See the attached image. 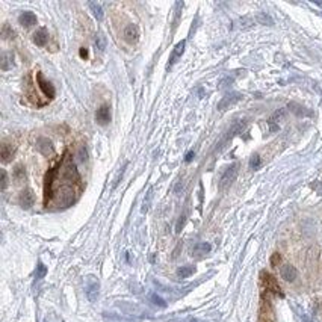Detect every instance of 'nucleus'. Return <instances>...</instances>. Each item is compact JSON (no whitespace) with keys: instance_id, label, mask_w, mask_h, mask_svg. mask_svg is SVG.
<instances>
[{"instance_id":"nucleus-11","label":"nucleus","mask_w":322,"mask_h":322,"mask_svg":"<svg viewBox=\"0 0 322 322\" xmlns=\"http://www.w3.org/2000/svg\"><path fill=\"white\" fill-rule=\"evenodd\" d=\"M19 22H20V25L22 26H25V28H31V26H34V25H37V16L34 14V13H23L20 17H19Z\"/></svg>"},{"instance_id":"nucleus-9","label":"nucleus","mask_w":322,"mask_h":322,"mask_svg":"<svg viewBox=\"0 0 322 322\" xmlns=\"http://www.w3.org/2000/svg\"><path fill=\"white\" fill-rule=\"evenodd\" d=\"M185 46H186V41H180V43L174 47V50H173V53H171V56H170V62H168L167 68H171V67L182 58V55H183V52H185Z\"/></svg>"},{"instance_id":"nucleus-22","label":"nucleus","mask_w":322,"mask_h":322,"mask_svg":"<svg viewBox=\"0 0 322 322\" xmlns=\"http://www.w3.org/2000/svg\"><path fill=\"white\" fill-rule=\"evenodd\" d=\"M97 293H99V284L97 283H93L90 287H88V296H90V299H96V296H97Z\"/></svg>"},{"instance_id":"nucleus-5","label":"nucleus","mask_w":322,"mask_h":322,"mask_svg":"<svg viewBox=\"0 0 322 322\" xmlns=\"http://www.w3.org/2000/svg\"><path fill=\"white\" fill-rule=\"evenodd\" d=\"M37 82H38L40 90L46 94L47 99H53V97H55V88H53V85H52L50 82H47V80L44 79L43 73H40V71L37 73Z\"/></svg>"},{"instance_id":"nucleus-31","label":"nucleus","mask_w":322,"mask_h":322,"mask_svg":"<svg viewBox=\"0 0 322 322\" xmlns=\"http://www.w3.org/2000/svg\"><path fill=\"white\" fill-rule=\"evenodd\" d=\"M192 157H194V151H189V153L186 154V159H185V160H186V162H191Z\"/></svg>"},{"instance_id":"nucleus-10","label":"nucleus","mask_w":322,"mask_h":322,"mask_svg":"<svg viewBox=\"0 0 322 322\" xmlns=\"http://www.w3.org/2000/svg\"><path fill=\"white\" fill-rule=\"evenodd\" d=\"M96 120L99 124H108L111 121V108L108 105H103L100 109H97Z\"/></svg>"},{"instance_id":"nucleus-3","label":"nucleus","mask_w":322,"mask_h":322,"mask_svg":"<svg viewBox=\"0 0 322 322\" xmlns=\"http://www.w3.org/2000/svg\"><path fill=\"white\" fill-rule=\"evenodd\" d=\"M237 165L236 164H233L231 167H228L224 173H222V176H221V179H219V189L222 191V189H227L233 182H234V179H236V176H237Z\"/></svg>"},{"instance_id":"nucleus-6","label":"nucleus","mask_w":322,"mask_h":322,"mask_svg":"<svg viewBox=\"0 0 322 322\" xmlns=\"http://www.w3.org/2000/svg\"><path fill=\"white\" fill-rule=\"evenodd\" d=\"M37 148H38V151H40L43 156H46V157H50V156L55 154V147H53L52 141H49L47 138H38V141H37Z\"/></svg>"},{"instance_id":"nucleus-1","label":"nucleus","mask_w":322,"mask_h":322,"mask_svg":"<svg viewBox=\"0 0 322 322\" xmlns=\"http://www.w3.org/2000/svg\"><path fill=\"white\" fill-rule=\"evenodd\" d=\"M82 192V182L73 157L68 151L64 153L61 162L49 170L44 180V206L64 209L71 206Z\"/></svg>"},{"instance_id":"nucleus-18","label":"nucleus","mask_w":322,"mask_h":322,"mask_svg":"<svg viewBox=\"0 0 322 322\" xmlns=\"http://www.w3.org/2000/svg\"><path fill=\"white\" fill-rule=\"evenodd\" d=\"M13 154H14V147L10 145V144H4L2 145V160L5 164L10 162V159L13 157Z\"/></svg>"},{"instance_id":"nucleus-19","label":"nucleus","mask_w":322,"mask_h":322,"mask_svg":"<svg viewBox=\"0 0 322 322\" xmlns=\"http://www.w3.org/2000/svg\"><path fill=\"white\" fill-rule=\"evenodd\" d=\"M88 5H90V10L93 11L94 17H96L99 22L103 20V10H102V5H100V4H96V2H90Z\"/></svg>"},{"instance_id":"nucleus-24","label":"nucleus","mask_w":322,"mask_h":322,"mask_svg":"<svg viewBox=\"0 0 322 322\" xmlns=\"http://www.w3.org/2000/svg\"><path fill=\"white\" fill-rule=\"evenodd\" d=\"M194 272V269L191 268V266H183V268H180L179 271H177V274L182 277V278H185V277H188V275H191Z\"/></svg>"},{"instance_id":"nucleus-12","label":"nucleus","mask_w":322,"mask_h":322,"mask_svg":"<svg viewBox=\"0 0 322 322\" xmlns=\"http://www.w3.org/2000/svg\"><path fill=\"white\" fill-rule=\"evenodd\" d=\"M280 274H281L283 280H286V281H289V283L293 281V280L296 278V269H295L292 265H283Z\"/></svg>"},{"instance_id":"nucleus-8","label":"nucleus","mask_w":322,"mask_h":322,"mask_svg":"<svg viewBox=\"0 0 322 322\" xmlns=\"http://www.w3.org/2000/svg\"><path fill=\"white\" fill-rule=\"evenodd\" d=\"M124 40L130 44H135L139 40V29L136 25H129L124 29Z\"/></svg>"},{"instance_id":"nucleus-25","label":"nucleus","mask_w":322,"mask_h":322,"mask_svg":"<svg viewBox=\"0 0 322 322\" xmlns=\"http://www.w3.org/2000/svg\"><path fill=\"white\" fill-rule=\"evenodd\" d=\"M250 167H251L253 170H259V167H260V156H259V154H254V156L250 159Z\"/></svg>"},{"instance_id":"nucleus-29","label":"nucleus","mask_w":322,"mask_h":322,"mask_svg":"<svg viewBox=\"0 0 322 322\" xmlns=\"http://www.w3.org/2000/svg\"><path fill=\"white\" fill-rule=\"evenodd\" d=\"M271 262H272V265H278V262H280V256H278V254H274V256H272V259H271Z\"/></svg>"},{"instance_id":"nucleus-21","label":"nucleus","mask_w":322,"mask_h":322,"mask_svg":"<svg viewBox=\"0 0 322 322\" xmlns=\"http://www.w3.org/2000/svg\"><path fill=\"white\" fill-rule=\"evenodd\" d=\"M2 37H4L5 40H11V38H16V32L13 31V28H11L10 25H4Z\"/></svg>"},{"instance_id":"nucleus-30","label":"nucleus","mask_w":322,"mask_h":322,"mask_svg":"<svg viewBox=\"0 0 322 322\" xmlns=\"http://www.w3.org/2000/svg\"><path fill=\"white\" fill-rule=\"evenodd\" d=\"M153 299H154V302H156V304H159V305H162V307L165 305V302H164V301H162V299H160L159 296H156V295H153Z\"/></svg>"},{"instance_id":"nucleus-17","label":"nucleus","mask_w":322,"mask_h":322,"mask_svg":"<svg viewBox=\"0 0 322 322\" xmlns=\"http://www.w3.org/2000/svg\"><path fill=\"white\" fill-rule=\"evenodd\" d=\"M0 67H2V70H5V71L14 67V62H13V55H11V53L5 52V53L2 55V61H0Z\"/></svg>"},{"instance_id":"nucleus-14","label":"nucleus","mask_w":322,"mask_h":322,"mask_svg":"<svg viewBox=\"0 0 322 322\" xmlns=\"http://www.w3.org/2000/svg\"><path fill=\"white\" fill-rule=\"evenodd\" d=\"M47 41H49V34H47V31H46L44 28L40 29V31H37V32L34 34V43H35L37 46L43 47V46L47 44Z\"/></svg>"},{"instance_id":"nucleus-7","label":"nucleus","mask_w":322,"mask_h":322,"mask_svg":"<svg viewBox=\"0 0 322 322\" xmlns=\"http://www.w3.org/2000/svg\"><path fill=\"white\" fill-rule=\"evenodd\" d=\"M240 99H242V96L237 94V93H233V94H228V96L222 97V100L218 103V111H225V109H228L230 106H233L234 103H237Z\"/></svg>"},{"instance_id":"nucleus-20","label":"nucleus","mask_w":322,"mask_h":322,"mask_svg":"<svg viewBox=\"0 0 322 322\" xmlns=\"http://www.w3.org/2000/svg\"><path fill=\"white\" fill-rule=\"evenodd\" d=\"M94 43H96V47H97L99 52H105V49H106V37H105L102 32H99V34L96 35Z\"/></svg>"},{"instance_id":"nucleus-15","label":"nucleus","mask_w":322,"mask_h":322,"mask_svg":"<svg viewBox=\"0 0 322 322\" xmlns=\"http://www.w3.org/2000/svg\"><path fill=\"white\" fill-rule=\"evenodd\" d=\"M245 126H247V123H245L244 120H239V121H236V123L231 126V129L228 130V133H227V136H225V141H227V139H231L234 135L240 133V132L245 129Z\"/></svg>"},{"instance_id":"nucleus-2","label":"nucleus","mask_w":322,"mask_h":322,"mask_svg":"<svg viewBox=\"0 0 322 322\" xmlns=\"http://www.w3.org/2000/svg\"><path fill=\"white\" fill-rule=\"evenodd\" d=\"M259 322H275L274 310H272V305H271V301H269L268 295H263V296H262Z\"/></svg>"},{"instance_id":"nucleus-13","label":"nucleus","mask_w":322,"mask_h":322,"mask_svg":"<svg viewBox=\"0 0 322 322\" xmlns=\"http://www.w3.org/2000/svg\"><path fill=\"white\" fill-rule=\"evenodd\" d=\"M20 204H22V207H25V209H29L32 204H34V192L31 191V189H26V191H23L22 194H20Z\"/></svg>"},{"instance_id":"nucleus-27","label":"nucleus","mask_w":322,"mask_h":322,"mask_svg":"<svg viewBox=\"0 0 322 322\" xmlns=\"http://www.w3.org/2000/svg\"><path fill=\"white\" fill-rule=\"evenodd\" d=\"M7 185H8V174L5 170H2V189L4 191L7 189Z\"/></svg>"},{"instance_id":"nucleus-32","label":"nucleus","mask_w":322,"mask_h":322,"mask_svg":"<svg viewBox=\"0 0 322 322\" xmlns=\"http://www.w3.org/2000/svg\"><path fill=\"white\" fill-rule=\"evenodd\" d=\"M46 274V268L43 265H40V272H38V277H43Z\"/></svg>"},{"instance_id":"nucleus-23","label":"nucleus","mask_w":322,"mask_h":322,"mask_svg":"<svg viewBox=\"0 0 322 322\" xmlns=\"http://www.w3.org/2000/svg\"><path fill=\"white\" fill-rule=\"evenodd\" d=\"M257 20H259L262 25H268V26H271V25H272L271 17H269L268 14H265V13H260V14L257 16Z\"/></svg>"},{"instance_id":"nucleus-26","label":"nucleus","mask_w":322,"mask_h":322,"mask_svg":"<svg viewBox=\"0 0 322 322\" xmlns=\"http://www.w3.org/2000/svg\"><path fill=\"white\" fill-rule=\"evenodd\" d=\"M14 174H16V179L22 180V179L25 177V170H23V167H22V165H17V167H16V171H14Z\"/></svg>"},{"instance_id":"nucleus-16","label":"nucleus","mask_w":322,"mask_h":322,"mask_svg":"<svg viewBox=\"0 0 322 322\" xmlns=\"http://www.w3.org/2000/svg\"><path fill=\"white\" fill-rule=\"evenodd\" d=\"M283 115H284V109H278V111H277V112L269 118V127H271V132H275V130L278 129V123L281 121Z\"/></svg>"},{"instance_id":"nucleus-28","label":"nucleus","mask_w":322,"mask_h":322,"mask_svg":"<svg viewBox=\"0 0 322 322\" xmlns=\"http://www.w3.org/2000/svg\"><path fill=\"white\" fill-rule=\"evenodd\" d=\"M79 53H80V58H84V59H87V58H88V49L82 47Z\"/></svg>"},{"instance_id":"nucleus-4","label":"nucleus","mask_w":322,"mask_h":322,"mask_svg":"<svg viewBox=\"0 0 322 322\" xmlns=\"http://www.w3.org/2000/svg\"><path fill=\"white\" fill-rule=\"evenodd\" d=\"M262 283H263V286H265V290L269 293H277V295H280V296H283V293H281V290H280V286H278V283H277V280L271 275V274H268V272H262Z\"/></svg>"}]
</instances>
